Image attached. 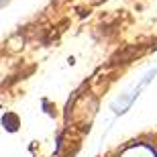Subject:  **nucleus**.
I'll list each match as a JSON object with an SVG mask.
<instances>
[{
  "label": "nucleus",
  "instance_id": "nucleus-1",
  "mask_svg": "<svg viewBox=\"0 0 157 157\" xmlns=\"http://www.w3.org/2000/svg\"><path fill=\"white\" fill-rule=\"evenodd\" d=\"M2 2H4V0H0V4H2Z\"/></svg>",
  "mask_w": 157,
  "mask_h": 157
}]
</instances>
